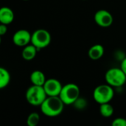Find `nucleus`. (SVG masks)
Returning <instances> with one entry per match:
<instances>
[{
  "label": "nucleus",
  "instance_id": "nucleus-19",
  "mask_svg": "<svg viewBox=\"0 0 126 126\" xmlns=\"http://www.w3.org/2000/svg\"><path fill=\"white\" fill-rule=\"evenodd\" d=\"M7 32V24H1L0 25V35H4Z\"/></svg>",
  "mask_w": 126,
  "mask_h": 126
},
{
  "label": "nucleus",
  "instance_id": "nucleus-11",
  "mask_svg": "<svg viewBox=\"0 0 126 126\" xmlns=\"http://www.w3.org/2000/svg\"><path fill=\"white\" fill-rule=\"evenodd\" d=\"M104 47L101 44H94L90 47L88 51L89 57L94 61H97L100 59L104 55Z\"/></svg>",
  "mask_w": 126,
  "mask_h": 126
},
{
  "label": "nucleus",
  "instance_id": "nucleus-4",
  "mask_svg": "<svg viewBox=\"0 0 126 126\" xmlns=\"http://www.w3.org/2000/svg\"><path fill=\"white\" fill-rule=\"evenodd\" d=\"M105 80L112 87H122L126 83V75L121 68L113 67L106 72Z\"/></svg>",
  "mask_w": 126,
  "mask_h": 126
},
{
  "label": "nucleus",
  "instance_id": "nucleus-17",
  "mask_svg": "<svg viewBox=\"0 0 126 126\" xmlns=\"http://www.w3.org/2000/svg\"><path fill=\"white\" fill-rule=\"evenodd\" d=\"M73 106L78 110H83V109L86 108V106H87V101L86 100V99L81 98V97H79L77 99V100L74 103Z\"/></svg>",
  "mask_w": 126,
  "mask_h": 126
},
{
  "label": "nucleus",
  "instance_id": "nucleus-1",
  "mask_svg": "<svg viewBox=\"0 0 126 126\" xmlns=\"http://www.w3.org/2000/svg\"><path fill=\"white\" fill-rule=\"evenodd\" d=\"M65 104L59 96H48L41 105V113L49 117L59 116L63 111Z\"/></svg>",
  "mask_w": 126,
  "mask_h": 126
},
{
  "label": "nucleus",
  "instance_id": "nucleus-7",
  "mask_svg": "<svg viewBox=\"0 0 126 126\" xmlns=\"http://www.w3.org/2000/svg\"><path fill=\"white\" fill-rule=\"evenodd\" d=\"M94 21L100 27H109L114 21L112 14L106 10H100L94 14Z\"/></svg>",
  "mask_w": 126,
  "mask_h": 126
},
{
  "label": "nucleus",
  "instance_id": "nucleus-10",
  "mask_svg": "<svg viewBox=\"0 0 126 126\" xmlns=\"http://www.w3.org/2000/svg\"><path fill=\"white\" fill-rule=\"evenodd\" d=\"M14 20V13L8 7H2L0 9V22L4 24H10Z\"/></svg>",
  "mask_w": 126,
  "mask_h": 126
},
{
  "label": "nucleus",
  "instance_id": "nucleus-5",
  "mask_svg": "<svg viewBox=\"0 0 126 126\" xmlns=\"http://www.w3.org/2000/svg\"><path fill=\"white\" fill-rule=\"evenodd\" d=\"M59 97L66 106L73 105L80 97V89L75 83H67L63 86Z\"/></svg>",
  "mask_w": 126,
  "mask_h": 126
},
{
  "label": "nucleus",
  "instance_id": "nucleus-13",
  "mask_svg": "<svg viewBox=\"0 0 126 126\" xmlns=\"http://www.w3.org/2000/svg\"><path fill=\"white\" fill-rule=\"evenodd\" d=\"M38 51V49L33 44H30L24 47L21 52V56L25 61H32L35 58Z\"/></svg>",
  "mask_w": 126,
  "mask_h": 126
},
{
  "label": "nucleus",
  "instance_id": "nucleus-3",
  "mask_svg": "<svg viewBox=\"0 0 126 126\" xmlns=\"http://www.w3.org/2000/svg\"><path fill=\"white\" fill-rule=\"evenodd\" d=\"M114 87L107 84L97 86L93 92V98L98 104L110 103L114 96Z\"/></svg>",
  "mask_w": 126,
  "mask_h": 126
},
{
  "label": "nucleus",
  "instance_id": "nucleus-2",
  "mask_svg": "<svg viewBox=\"0 0 126 126\" xmlns=\"http://www.w3.org/2000/svg\"><path fill=\"white\" fill-rule=\"evenodd\" d=\"M47 97L44 87L40 86L32 85L26 92V100L30 105L33 106H41Z\"/></svg>",
  "mask_w": 126,
  "mask_h": 126
},
{
  "label": "nucleus",
  "instance_id": "nucleus-8",
  "mask_svg": "<svg viewBox=\"0 0 126 126\" xmlns=\"http://www.w3.org/2000/svg\"><path fill=\"white\" fill-rule=\"evenodd\" d=\"M32 34L27 30H18L13 36V42L16 46L24 47L31 44Z\"/></svg>",
  "mask_w": 126,
  "mask_h": 126
},
{
  "label": "nucleus",
  "instance_id": "nucleus-21",
  "mask_svg": "<svg viewBox=\"0 0 126 126\" xmlns=\"http://www.w3.org/2000/svg\"><path fill=\"white\" fill-rule=\"evenodd\" d=\"M24 1H27V0H24Z\"/></svg>",
  "mask_w": 126,
  "mask_h": 126
},
{
  "label": "nucleus",
  "instance_id": "nucleus-20",
  "mask_svg": "<svg viewBox=\"0 0 126 126\" xmlns=\"http://www.w3.org/2000/svg\"><path fill=\"white\" fill-rule=\"evenodd\" d=\"M120 68L123 70V72L126 73V57L122 60L121 64H120Z\"/></svg>",
  "mask_w": 126,
  "mask_h": 126
},
{
  "label": "nucleus",
  "instance_id": "nucleus-18",
  "mask_svg": "<svg viewBox=\"0 0 126 126\" xmlns=\"http://www.w3.org/2000/svg\"><path fill=\"white\" fill-rule=\"evenodd\" d=\"M112 126H126V119L123 117H118L113 120L111 123Z\"/></svg>",
  "mask_w": 126,
  "mask_h": 126
},
{
  "label": "nucleus",
  "instance_id": "nucleus-16",
  "mask_svg": "<svg viewBox=\"0 0 126 126\" xmlns=\"http://www.w3.org/2000/svg\"><path fill=\"white\" fill-rule=\"evenodd\" d=\"M40 121V115L37 112L30 113L27 119V125L28 126H36Z\"/></svg>",
  "mask_w": 126,
  "mask_h": 126
},
{
  "label": "nucleus",
  "instance_id": "nucleus-6",
  "mask_svg": "<svg viewBox=\"0 0 126 126\" xmlns=\"http://www.w3.org/2000/svg\"><path fill=\"white\" fill-rule=\"evenodd\" d=\"M51 35L49 31L44 29H38L32 33L31 44L39 51L48 47L51 43Z\"/></svg>",
  "mask_w": 126,
  "mask_h": 126
},
{
  "label": "nucleus",
  "instance_id": "nucleus-15",
  "mask_svg": "<svg viewBox=\"0 0 126 126\" xmlns=\"http://www.w3.org/2000/svg\"><path fill=\"white\" fill-rule=\"evenodd\" d=\"M100 113L103 117H111L114 114V107L109 103H103L100 105Z\"/></svg>",
  "mask_w": 126,
  "mask_h": 126
},
{
  "label": "nucleus",
  "instance_id": "nucleus-12",
  "mask_svg": "<svg viewBox=\"0 0 126 126\" xmlns=\"http://www.w3.org/2000/svg\"><path fill=\"white\" fill-rule=\"evenodd\" d=\"M30 79L32 85L40 86H43L47 80L45 75L44 74L43 72L40 70L33 71L30 76Z\"/></svg>",
  "mask_w": 126,
  "mask_h": 126
},
{
  "label": "nucleus",
  "instance_id": "nucleus-9",
  "mask_svg": "<svg viewBox=\"0 0 126 126\" xmlns=\"http://www.w3.org/2000/svg\"><path fill=\"white\" fill-rule=\"evenodd\" d=\"M47 96H59L63 86L61 83L55 78L47 79L43 86Z\"/></svg>",
  "mask_w": 126,
  "mask_h": 126
},
{
  "label": "nucleus",
  "instance_id": "nucleus-14",
  "mask_svg": "<svg viewBox=\"0 0 126 126\" xmlns=\"http://www.w3.org/2000/svg\"><path fill=\"white\" fill-rule=\"evenodd\" d=\"M10 82V75L4 67L0 68V89L6 88Z\"/></svg>",
  "mask_w": 126,
  "mask_h": 126
}]
</instances>
